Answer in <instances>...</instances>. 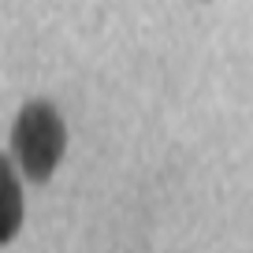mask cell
<instances>
[{"label":"cell","mask_w":253,"mask_h":253,"mask_svg":"<svg viewBox=\"0 0 253 253\" xmlns=\"http://www.w3.org/2000/svg\"><path fill=\"white\" fill-rule=\"evenodd\" d=\"M63 149H67V126L60 112L45 101H30L11 126V153L23 175L30 182H48V175L63 160Z\"/></svg>","instance_id":"obj_1"},{"label":"cell","mask_w":253,"mask_h":253,"mask_svg":"<svg viewBox=\"0 0 253 253\" xmlns=\"http://www.w3.org/2000/svg\"><path fill=\"white\" fill-rule=\"evenodd\" d=\"M23 227V186L11 160L0 153V246H8Z\"/></svg>","instance_id":"obj_2"}]
</instances>
